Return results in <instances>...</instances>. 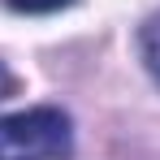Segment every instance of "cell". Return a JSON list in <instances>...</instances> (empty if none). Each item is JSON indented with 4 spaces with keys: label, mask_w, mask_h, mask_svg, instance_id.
Segmentation results:
<instances>
[{
    "label": "cell",
    "mask_w": 160,
    "mask_h": 160,
    "mask_svg": "<svg viewBox=\"0 0 160 160\" xmlns=\"http://www.w3.org/2000/svg\"><path fill=\"white\" fill-rule=\"evenodd\" d=\"M69 143L74 134L61 108H26L0 117V160H65Z\"/></svg>",
    "instance_id": "6da1fadb"
},
{
    "label": "cell",
    "mask_w": 160,
    "mask_h": 160,
    "mask_svg": "<svg viewBox=\"0 0 160 160\" xmlns=\"http://www.w3.org/2000/svg\"><path fill=\"white\" fill-rule=\"evenodd\" d=\"M138 48H143V65L152 69V78L160 82V13H152L143 30H138Z\"/></svg>",
    "instance_id": "7a4b0ae2"
},
{
    "label": "cell",
    "mask_w": 160,
    "mask_h": 160,
    "mask_svg": "<svg viewBox=\"0 0 160 160\" xmlns=\"http://www.w3.org/2000/svg\"><path fill=\"white\" fill-rule=\"evenodd\" d=\"M18 13H56V9H65V4H74V0H9Z\"/></svg>",
    "instance_id": "3957f363"
},
{
    "label": "cell",
    "mask_w": 160,
    "mask_h": 160,
    "mask_svg": "<svg viewBox=\"0 0 160 160\" xmlns=\"http://www.w3.org/2000/svg\"><path fill=\"white\" fill-rule=\"evenodd\" d=\"M13 91H18V78H13V74L4 69V61H0V100H9Z\"/></svg>",
    "instance_id": "277c9868"
}]
</instances>
